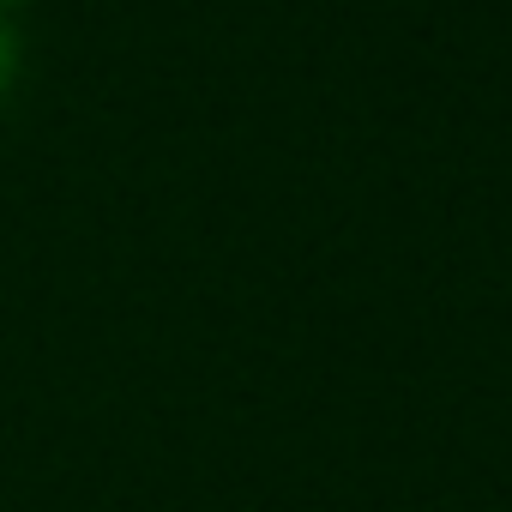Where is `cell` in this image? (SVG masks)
<instances>
[{
  "instance_id": "6da1fadb",
  "label": "cell",
  "mask_w": 512,
  "mask_h": 512,
  "mask_svg": "<svg viewBox=\"0 0 512 512\" xmlns=\"http://www.w3.org/2000/svg\"><path fill=\"white\" fill-rule=\"evenodd\" d=\"M13 79H19V31L7 25V13H0V97L13 91Z\"/></svg>"
},
{
  "instance_id": "7a4b0ae2",
  "label": "cell",
  "mask_w": 512,
  "mask_h": 512,
  "mask_svg": "<svg viewBox=\"0 0 512 512\" xmlns=\"http://www.w3.org/2000/svg\"><path fill=\"white\" fill-rule=\"evenodd\" d=\"M7 7H19V0H0V13H7Z\"/></svg>"
}]
</instances>
